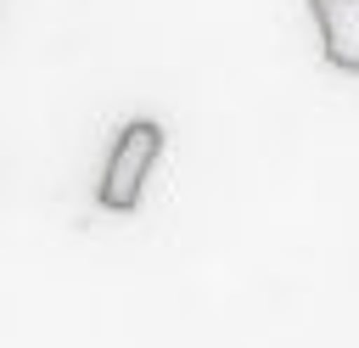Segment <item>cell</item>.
I'll return each instance as SVG.
<instances>
[{
    "instance_id": "6da1fadb",
    "label": "cell",
    "mask_w": 359,
    "mask_h": 348,
    "mask_svg": "<svg viewBox=\"0 0 359 348\" xmlns=\"http://www.w3.org/2000/svg\"><path fill=\"white\" fill-rule=\"evenodd\" d=\"M157 152H163V129L151 118H129L118 129V140H112V157H107L101 185H95V202L107 213H129L140 202V191H146V174H151Z\"/></svg>"
},
{
    "instance_id": "7a4b0ae2",
    "label": "cell",
    "mask_w": 359,
    "mask_h": 348,
    "mask_svg": "<svg viewBox=\"0 0 359 348\" xmlns=\"http://www.w3.org/2000/svg\"><path fill=\"white\" fill-rule=\"evenodd\" d=\"M320 22V51L331 67L359 73V0H309Z\"/></svg>"
}]
</instances>
